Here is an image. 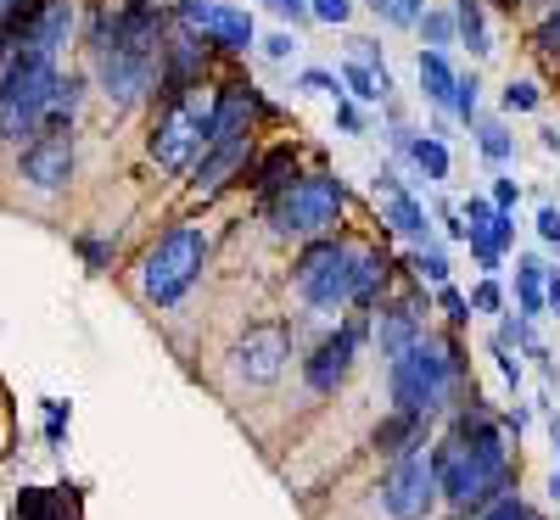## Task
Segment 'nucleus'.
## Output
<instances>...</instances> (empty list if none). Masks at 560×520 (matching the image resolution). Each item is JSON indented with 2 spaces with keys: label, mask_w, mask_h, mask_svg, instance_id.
Returning <instances> with one entry per match:
<instances>
[{
  "label": "nucleus",
  "mask_w": 560,
  "mask_h": 520,
  "mask_svg": "<svg viewBox=\"0 0 560 520\" xmlns=\"http://www.w3.org/2000/svg\"><path fill=\"white\" fill-rule=\"evenodd\" d=\"M432 464H438V498H448L459 515L488 509L493 498L510 493V448L477 392H471V409H459L454 432L432 448Z\"/></svg>",
  "instance_id": "f257e3e1"
},
{
  "label": "nucleus",
  "mask_w": 560,
  "mask_h": 520,
  "mask_svg": "<svg viewBox=\"0 0 560 520\" xmlns=\"http://www.w3.org/2000/svg\"><path fill=\"white\" fill-rule=\"evenodd\" d=\"M387 369H393V409L420 414V419H432L438 409H448V398L465 381L459 347L454 342H438L432 330H420L415 347H404Z\"/></svg>",
  "instance_id": "f03ea898"
},
{
  "label": "nucleus",
  "mask_w": 560,
  "mask_h": 520,
  "mask_svg": "<svg viewBox=\"0 0 560 520\" xmlns=\"http://www.w3.org/2000/svg\"><path fill=\"white\" fill-rule=\"evenodd\" d=\"M51 90H57V57L45 51H12L7 57V73H0V140H23L39 134L45 123V107H51Z\"/></svg>",
  "instance_id": "7ed1b4c3"
},
{
  "label": "nucleus",
  "mask_w": 560,
  "mask_h": 520,
  "mask_svg": "<svg viewBox=\"0 0 560 520\" xmlns=\"http://www.w3.org/2000/svg\"><path fill=\"white\" fill-rule=\"evenodd\" d=\"M208 123H213V90H202V84L179 90L174 102H163V113L152 123V140H147L152 163L168 174H191L197 157L208 152Z\"/></svg>",
  "instance_id": "20e7f679"
},
{
  "label": "nucleus",
  "mask_w": 560,
  "mask_h": 520,
  "mask_svg": "<svg viewBox=\"0 0 560 520\" xmlns=\"http://www.w3.org/2000/svg\"><path fill=\"white\" fill-rule=\"evenodd\" d=\"M202 269H208V235L197 224H174L168 235H158V247L140 258V292L158 308H174L202 280Z\"/></svg>",
  "instance_id": "39448f33"
},
{
  "label": "nucleus",
  "mask_w": 560,
  "mask_h": 520,
  "mask_svg": "<svg viewBox=\"0 0 560 520\" xmlns=\"http://www.w3.org/2000/svg\"><path fill=\"white\" fill-rule=\"evenodd\" d=\"M298 292H303V303L308 308H319V314H342L348 303H353V274H359V247H348V241H331V235H319V241H308L303 247V258H298Z\"/></svg>",
  "instance_id": "423d86ee"
},
{
  "label": "nucleus",
  "mask_w": 560,
  "mask_h": 520,
  "mask_svg": "<svg viewBox=\"0 0 560 520\" xmlns=\"http://www.w3.org/2000/svg\"><path fill=\"white\" fill-rule=\"evenodd\" d=\"M342 179L331 174H308V179H292L280 197H269V224L275 235H325L337 218H342Z\"/></svg>",
  "instance_id": "0eeeda50"
},
{
  "label": "nucleus",
  "mask_w": 560,
  "mask_h": 520,
  "mask_svg": "<svg viewBox=\"0 0 560 520\" xmlns=\"http://www.w3.org/2000/svg\"><path fill=\"white\" fill-rule=\"evenodd\" d=\"M432 504H438V464H432V448L420 442L393 459L387 482H382V509L393 520H427Z\"/></svg>",
  "instance_id": "6e6552de"
},
{
  "label": "nucleus",
  "mask_w": 560,
  "mask_h": 520,
  "mask_svg": "<svg viewBox=\"0 0 560 520\" xmlns=\"http://www.w3.org/2000/svg\"><path fill=\"white\" fill-rule=\"evenodd\" d=\"M370 342V314H353V319H342L331 336H325L319 347H314V358H303V381H308V392H319V398H331L342 381H348V369H353V353Z\"/></svg>",
  "instance_id": "1a4fd4ad"
},
{
  "label": "nucleus",
  "mask_w": 560,
  "mask_h": 520,
  "mask_svg": "<svg viewBox=\"0 0 560 520\" xmlns=\"http://www.w3.org/2000/svg\"><path fill=\"white\" fill-rule=\"evenodd\" d=\"M287 364H292V330L287 324H253L247 336L230 347V369L242 375L247 387H275L280 375H287Z\"/></svg>",
  "instance_id": "9d476101"
},
{
  "label": "nucleus",
  "mask_w": 560,
  "mask_h": 520,
  "mask_svg": "<svg viewBox=\"0 0 560 520\" xmlns=\"http://www.w3.org/2000/svg\"><path fill=\"white\" fill-rule=\"evenodd\" d=\"M90 51H96V84H102V96L118 113L135 107L158 84V57L152 51H118V45H90Z\"/></svg>",
  "instance_id": "9b49d317"
},
{
  "label": "nucleus",
  "mask_w": 560,
  "mask_h": 520,
  "mask_svg": "<svg viewBox=\"0 0 560 520\" xmlns=\"http://www.w3.org/2000/svg\"><path fill=\"white\" fill-rule=\"evenodd\" d=\"M18 174L45 197L68 191V179H73V129H39L34 140H23Z\"/></svg>",
  "instance_id": "f8f14e48"
},
{
  "label": "nucleus",
  "mask_w": 560,
  "mask_h": 520,
  "mask_svg": "<svg viewBox=\"0 0 560 520\" xmlns=\"http://www.w3.org/2000/svg\"><path fill=\"white\" fill-rule=\"evenodd\" d=\"M179 23L191 28L197 39L219 45V51H253L258 28L242 7H224V0H179Z\"/></svg>",
  "instance_id": "ddd939ff"
},
{
  "label": "nucleus",
  "mask_w": 560,
  "mask_h": 520,
  "mask_svg": "<svg viewBox=\"0 0 560 520\" xmlns=\"http://www.w3.org/2000/svg\"><path fill=\"white\" fill-rule=\"evenodd\" d=\"M253 118H258V96H253V84H224V90H213L208 146H224V140H253Z\"/></svg>",
  "instance_id": "4468645a"
},
{
  "label": "nucleus",
  "mask_w": 560,
  "mask_h": 520,
  "mask_svg": "<svg viewBox=\"0 0 560 520\" xmlns=\"http://www.w3.org/2000/svg\"><path fill=\"white\" fill-rule=\"evenodd\" d=\"M376 202H382L387 224H393L398 235H409L415 247H420V241H432V218H427V208H420V202L404 191V179H398L393 168H382V179H376Z\"/></svg>",
  "instance_id": "2eb2a0df"
},
{
  "label": "nucleus",
  "mask_w": 560,
  "mask_h": 520,
  "mask_svg": "<svg viewBox=\"0 0 560 520\" xmlns=\"http://www.w3.org/2000/svg\"><path fill=\"white\" fill-rule=\"evenodd\" d=\"M370 314H376V319H370V336H376V347H382L387 364L404 347H415V336H420V308L415 303H376Z\"/></svg>",
  "instance_id": "dca6fc26"
},
{
  "label": "nucleus",
  "mask_w": 560,
  "mask_h": 520,
  "mask_svg": "<svg viewBox=\"0 0 560 520\" xmlns=\"http://www.w3.org/2000/svg\"><path fill=\"white\" fill-rule=\"evenodd\" d=\"M68 34H73V0H39V12L28 17L23 45H28V51L57 57L62 45H68ZM23 45H18V51H23Z\"/></svg>",
  "instance_id": "f3484780"
},
{
  "label": "nucleus",
  "mask_w": 560,
  "mask_h": 520,
  "mask_svg": "<svg viewBox=\"0 0 560 520\" xmlns=\"http://www.w3.org/2000/svg\"><path fill=\"white\" fill-rule=\"evenodd\" d=\"M12 520H84V498L73 487H23Z\"/></svg>",
  "instance_id": "a211bd4d"
},
{
  "label": "nucleus",
  "mask_w": 560,
  "mask_h": 520,
  "mask_svg": "<svg viewBox=\"0 0 560 520\" xmlns=\"http://www.w3.org/2000/svg\"><path fill=\"white\" fill-rule=\"evenodd\" d=\"M247 157H253V140H224V146H208V152L197 157V168H191V174H197L191 185H197L202 197H213L230 174L247 168Z\"/></svg>",
  "instance_id": "6ab92c4d"
},
{
  "label": "nucleus",
  "mask_w": 560,
  "mask_h": 520,
  "mask_svg": "<svg viewBox=\"0 0 560 520\" xmlns=\"http://www.w3.org/2000/svg\"><path fill=\"white\" fill-rule=\"evenodd\" d=\"M465 241H471V252H477V263H482L488 274H499V263H504L510 241H516V218L493 208V218H488V224H471V229H465Z\"/></svg>",
  "instance_id": "aec40b11"
},
{
  "label": "nucleus",
  "mask_w": 560,
  "mask_h": 520,
  "mask_svg": "<svg viewBox=\"0 0 560 520\" xmlns=\"http://www.w3.org/2000/svg\"><path fill=\"white\" fill-rule=\"evenodd\" d=\"M420 442H427V419H420V414L393 409V414L376 425V453H387V459H398V453H409V448H420Z\"/></svg>",
  "instance_id": "412c9836"
},
{
  "label": "nucleus",
  "mask_w": 560,
  "mask_h": 520,
  "mask_svg": "<svg viewBox=\"0 0 560 520\" xmlns=\"http://www.w3.org/2000/svg\"><path fill=\"white\" fill-rule=\"evenodd\" d=\"M387 274H393V258L387 252H359V274H353V308H376L382 303V286H387Z\"/></svg>",
  "instance_id": "4be33fe9"
},
{
  "label": "nucleus",
  "mask_w": 560,
  "mask_h": 520,
  "mask_svg": "<svg viewBox=\"0 0 560 520\" xmlns=\"http://www.w3.org/2000/svg\"><path fill=\"white\" fill-rule=\"evenodd\" d=\"M342 84L353 90V102H387V90H393V73L387 68H370V62H342Z\"/></svg>",
  "instance_id": "5701e85b"
},
{
  "label": "nucleus",
  "mask_w": 560,
  "mask_h": 520,
  "mask_svg": "<svg viewBox=\"0 0 560 520\" xmlns=\"http://www.w3.org/2000/svg\"><path fill=\"white\" fill-rule=\"evenodd\" d=\"M454 34L471 45V57H488L493 51V39H488V17H482V0H454Z\"/></svg>",
  "instance_id": "b1692460"
},
{
  "label": "nucleus",
  "mask_w": 560,
  "mask_h": 520,
  "mask_svg": "<svg viewBox=\"0 0 560 520\" xmlns=\"http://www.w3.org/2000/svg\"><path fill=\"white\" fill-rule=\"evenodd\" d=\"M415 73H420V90H427V102L448 107V96H454V79H459V73L448 68V57H443V51H420Z\"/></svg>",
  "instance_id": "393cba45"
},
{
  "label": "nucleus",
  "mask_w": 560,
  "mask_h": 520,
  "mask_svg": "<svg viewBox=\"0 0 560 520\" xmlns=\"http://www.w3.org/2000/svg\"><path fill=\"white\" fill-rule=\"evenodd\" d=\"M516 308H522V319L544 314V263L538 258H516Z\"/></svg>",
  "instance_id": "a878e982"
},
{
  "label": "nucleus",
  "mask_w": 560,
  "mask_h": 520,
  "mask_svg": "<svg viewBox=\"0 0 560 520\" xmlns=\"http://www.w3.org/2000/svg\"><path fill=\"white\" fill-rule=\"evenodd\" d=\"M298 179V157H292V146H280V152H269L264 163H258V174H253V185L264 197H280L287 185Z\"/></svg>",
  "instance_id": "bb28decb"
},
{
  "label": "nucleus",
  "mask_w": 560,
  "mask_h": 520,
  "mask_svg": "<svg viewBox=\"0 0 560 520\" xmlns=\"http://www.w3.org/2000/svg\"><path fill=\"white\" fill-rule=\"evenodd\" d=\"M409 157H415V168L427 174L432 185L448 179V146H443L438 134H415V140H409Z\"/></svg>",
  "instance_id": "cd10ccee"
},
{
  "label": "nucleus",
  "mask_w": 560,
  "mask_h": 520,
  "mask_svg": "<svg viewBox=\"0 0 560 520\" xmlns=\"http://www.w3.org/2000/svg\"><path fill=\"white\" fill-rule=\"evenodd\" d=\"M409 263H415V274H420V280H432V286H448V252H443L438 241H420Z\"/></svg>",
  "instance_id": "c85d7f7f"
},
{
  "label": "nucleus",
  "mask_w": 560,
  "mask_h": 520,
  "mask_svg": "<svg viewBox=\"0 0 560 520\" xmlns=\"http://www.w3.org/2000/svg\"><path fill=\"white\" fill-rule=\"evenodd\" d=\"M477 152L488 163H510V152H516V140H510L504 123H477Z\"/></svg>",
  "instance_id": "c756f323"
},
{
  "label": "nucleus",
  "mask_w": 560,
  "mask_h": 520,
  "mask_svg": "<svg viewBox=\"0 0 560 520\" xmlns=\"http://www.w3.org/2000/svg\"><path fill=\"white\" fill-rule=\"evenodd\" d=\"M477 102H482V79H477V73H459V79H454V96H448V107H454L465 123H477Z\"/></svg>",
  "instance_id": "7c9ffc66"
},
{
  "label": "nucleus",
  "mask_w": 560,
  "mask_h": 520,
  "mask_svg": "<svg viewBox=\"0 0 560 520\" xmlns=\"http://www.w3.org/2000/svg\"><path fill=\"white\" fill-rule=\"evenodd\" d=\"M415 28H420V39H427L432 51L454 45V17H448V12H420V17H415Z\"/></svg>",
  "instance_id": "2f4dec72"
},
{
  "label": "nucleus",
  "mask_w": 560,
  "mask_h": 520,
  "mask_svg": "<svg viewBox=\"0 0 560 520\" xmlns=\"http://www.w3.org/2000/svg\"><path fill=\"white\" fill-rule=\"evenodd\" d=\"M370 12H382L387 23H404V28H415V17L427 12V0H364Z\"/></svg>",
  "instance_id": "473e14b6"
},
{
  "label": "nucleus",
  "mask_w": 560,
  "mask_h": 520,
  "mask_svg": "<svg viewBox=\"0 0 560 520\" xmlns=\"http://www.w3.org/2000/svg\"><path fill=\"white\" fill-rule=\"evenodd\" d=\"M544 96H538V84L533 79H510L504 84V113H533Z\"/></svg>",
  "instance_id": "72a5a7b5"
},
{
  "label": "nucleus",
  "mask_w": 560,
  "mask_h": 520,
  "mask_svg": "<svg viewBox=\"0 0 560 520\" xmlns=\"http://www.w3.org/2000/svg\"><path fill=\"white\" fill-rule=\"evenodd\" d=\"M465 303H471V314H499V308H504L499 280H493V274H488V280H477V286H471V297H465Z\"/></svg>",
  "instance_id": "f704fd0d"
},
{
  "label": "nucleus",
  "mask_w": 560,
  "mask_h": 520,
  "mask_svg": "<svg viewBox=\"0 0 560 520\" xmlns=\"http://www.w3.org/2000/svg\"><path fill=\"white\" fill-rule=\"evenodd\" d=\"M482 520H538V515H533L516 493H504V498H493V504L482 509Z\"/></svg>",
  "instance_id": "c9c22d12"
},
{
  "label": "nucleus",
  "mask_w": 560,
  "mask_h": 520,
  "mask_svg": "<svg viewBox=\"0 0 560 520\" xmlns=\"http://www.w3.org/2000/svg\"><path fill=\"white\" fill-rule=\"evenodd\" d=\"M493 358H499V375L510 387L522 381V358H516V342H504V336H493Z\"/></svg>",
  "instance_id": "e433bc0d"
},
{
  "label": "nucleus",
  "mask_w": 560,
  "mask_h": 520,
  "mask_svg": "<svg viewBox=\"0 0 560 520\" xmlns=\"http://www.w3.org/2000/svg\"><path fill=\"white\" fill-rule=\"evenodd\" d=\"M79 252H84V263L96 269V274L113 263V241H102V235H79Z\"/></svg>",
  "instance_id": "4c0bfd02"
},
{
  "label": "nucleus",
  "mask_w": 560,
  "mask_h": 520,
  "mask_svg": "<svg viewBox=\"0 0 560 520\" xmlns=\"http://www.w3.org/2000/svg\"><path fill=\"white\" fill-rule=\"evenodd\" d=\"M308 17H319V23H348V17H353V0H308Z\"/></svg>",
  "instance_id": "58836bf2"
},
{
  "label": "nucleus",
  "mask_w": 560,
  "mask_h": 520,
  "mask_svg": "<svg viewBox=\"0 0 560 520\" xmlns=\"http://www.w3.org/2000/svg\"><path fill=\"white\" fill-rule=\"evenodd\" d=\"M533 45H538V51H549V57H560V7L538 23V34H533Z\"/></svg>",
  "instance_id": "ea45409f"
},
{
  "label": "nucleus",
  "mask_w": 560,
  "mask_h": 520,
  "mask_svg": "<svg viewBox=\"0 0 560 520\" xmlns=\"http://www.w3.org/2000/svg\"><path fill=\"white\" fill-rule=\"evenodd\" d=\"M438 308H443L454 324H465V319H471V303H465V292H454V286H438Z\"/></svg>",
  "instance_id": "a19ab883"
},
{
  "label": "nucleus",
  "mask_w": 560,
  "mask_h": 520,
  "mask_svg": "<svg viewBox=\"0 0 560 520\" xmlns=\"http://www.w3.org/2000/svg\"><path fill=\"white\" fill-rule=\"evenodd\" d=\"M298 84L308 90V96H337V73H325V68H308Z\"/></svg>",
  "instance_id": "79ce46f5"
},
{
  "label": "nucleus",
  "mask_w": 560,
  "mask_h": 520,
  "mask_svg": "<svg viewBox=\"0 0 560 520\" xmlns=\"http://www.w3.org/2000/svg\"><path fill=\"white\" fill-rule=\"evenodd\" d=\"M68 432V403H45V442H62Z\"/></svg>",
  "instance_id": "37998d69"
},
{
  "label": "nucleus",
  "mask_w": 560,
  "mask_h": 520,
  "mask_svg": "<svg viewBox=\"0 0 560 520\" xmlns=\"http://www.w3.org/2000/svg\"><path fill=\"white\" fill-rule=\"evenodd\" d=\"M516 202H522V185H516V179H493V208H499V213H510Z\"/></svg>",
  "instance_id": "c03bdc74"
},
{
  "label": "nucleus",
  "mask_w": 560,
  "mask_h": 520,
  "mask_svg": "<svg viewBox=\"0 0 560 520\" xmlns=\"http://www.w3.org/2000/svg\"><path fill=\"white\" fill-rule=\"evenodd\" d=\"M538 235H544L549 247H560V208H549V202L538 208Z\"/></svg>",
  "instance_id": "a18cd8bd"
},
{
  "label": "nucleus",
  "mask_w": 560,
  "mask_h": 520,
  "mask_svg": "<svg viewBox=\"0 0 560 520\" xmlns=\"http://www.w3.org/2000/svg\"><path fill=\"white\" fill-rule=\"evenodd\" d=\"M264 51H269L275 62H287V57L298 51V34H287V28H280V34H269V39H264Z\"/></svg>",
  "instance_id": "49530a36"
},
{
  "label": "nucleus",
  "mask_w": 560,
  "mask_h": 520,
  "mask_svg": "<svg viewBox=\"0 0 560 520\" xmlns=\"http://www.w3.org/2000/svg\"><path fill=\"white\" fill-rule=\"evenodd\" d=\"M459 218H465V229H471V224H488V218H493V202H488V197H471V202L459 208Z\"/></svg>",
  "instance_id": "de8ad7c7"
},
{
  "label": "nucleus",
  "mask_w": 560,
  "mask_h": 520,
  "mask_svg": "<svg viewBox=\"0 0 560 520\" xmlns=\"http://www.w3.org/2000/svg\"><path fill=\"white\" fill-rule=\"evenodd\" d=\"M337 129H342V134H364V118H359L353 102H337Z\"/></svg>",
  "instance_id": "09e8293b"
},
{
  "label": "nucleus",
  "mask_w": 560,
  "mask_h": 520,
  "mask_svg": "<svg viewBox=\"0 0 560 520\" xmlns=\"http://www.w3.org/2000/svg\"><path fill=\"white\" fill-rule=\"evenodd\" d=\"M544 314H560V269H544Z\"/></svg>",
  "instance_id": "8fccbe9b"
},
{
  "label": "nucleus",
  "mask_w": 560,
  "mask_h": 520,
  "mask_svg": "<svg viewBox=\"0 0 560 520\" xmlns=\"http://www.w3.org/2000/svg\"><path fill=\"white\" fill-rule=\"evenodd\" d=\"M269 12H280V17H292V23H303L308 17V0H264Z\"/></svg>",
  "instance_id": "3c124183"
},
{
  "label": "nucleus",
  "mask_w": 560,
  "mask_h": 520,
  "mask_svg": "<svg viewBox=\"0 0 560 520\" xmlns=\"http://www.w3.org/2000/svg\"><path fill=\"white\" fill-rule=\"evenodd\" d=\"M549 442H555V476H549V493L560 498V419H549Z\"/></svg>",
  "instance_id": "603ef678"
},
{
  "label": "nucleus",
  "mask_w": 560,
  "mask_h": 520,
  "mask_svg": "<svg viewBox=\"0 0 560 520\" xmlns=\"http://www.w3.org/2000/svg\"><path fill=\"white\" fill-rule=\"evenodd\" d=\"M443 229H448V235H465V224H459V213H454L448 202H443Z\"/></svg>",
  "instance_id": "864d4df0"
},
{
  "label": "nucleus",
  "mask_w": 560,
  "mask_h": 520,
  "mask_svg": "<svg viewBox=\"0 0 560 520\" xmlns=\"http://www.w3.org/2000/svg\"><path fill=\"white\" fill-rule=\"evenodd\" d=\"M538 134H544V152H555V157H560V129H538Z\"/></svg>",
  "instance_id": "5fc2aeb1"
}]
</instances>
